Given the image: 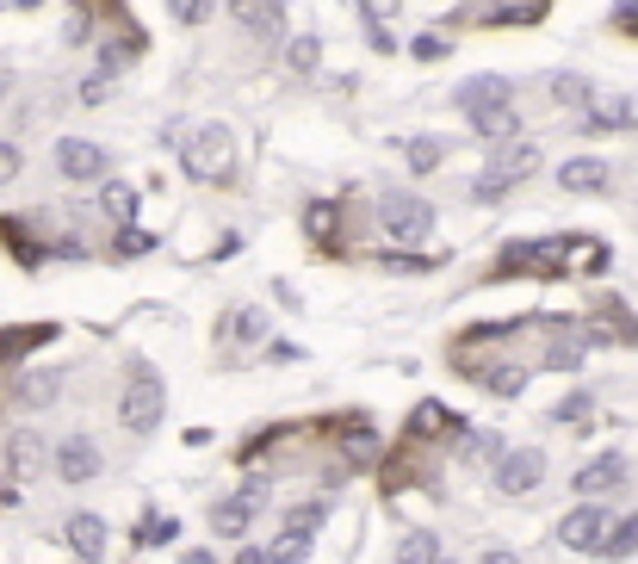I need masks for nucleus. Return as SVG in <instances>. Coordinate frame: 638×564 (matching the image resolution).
<instances>
[{
	"instance_id": "obj_3",
	"label": "nucleus",
	"mask_w": 638,
	"mask_h": 564,
	"mask_svg": "<svg viewBox=\"0 0 638 564\" xmlns=\"http://www.w3.org/2000/svg\"><path fill=\"white\" fill-rule=\"evenodd\" d=\"M378 217H385L390 242H428V236H434V205H428L422 193H385Z\"/></svg>"
},
{
	"instance_id": "obj_39",
	"label": "nucleus",
	"mask_w": 638,
	"mask_h": 564,
	"mask_svg": "<svg viewBox=\"0 0 638 564\" xmlns=\"http://www.w3.org/2000/svg\"><path fill=\"white\" fill-rule=\"evenodd\" d=\"M236 564H273L267 552H236Z\"/></svg>"
},
{
	"instance_id": "obj_32",
	"label": "nucleus",
	"mask_w": 638,
	"mask_h": 564,
	"mask_svg": "<svg viewBox=\"0 0 638 564\" xmlns=\"http://www.w3.org/2000/svg\"><path fill=\"white\" fill-rule=\"evenodd\" d=\"M360 7H366V20H372V25H390V20H397V7H404V0H360Z\"/></svg>"
},
{
	"instance_id": "obj_26",
	"label": "nucleus",
	"mask_w": 638,
	"mask_h": 564,
	"mask_svg": "<svg viewBox=\"0 0 638 564\" xmlns=\"http://www.w3.org/2000/svg\"><path fill=\"white\" fill-rule=\"evenodd\" d=\"M552 94H558V106H589V99H595V87H589V81H577V75H558V87H552Z\"/></svg>"
},
{
	"instance_id": "obj_24",
	"label": "nucleus",
	"mask_w": 638,
	"mask_h": 564,
	"mask_svg": "<svg viewBox=\"0 0 638 564\" xmlns=\"http://www.w3.org/2000/svg\"><path fill=\"white\" fill-rule=\"evenodd\" d=\"M99 205H106L118 224H131V217H136V193H131V187H118V180L106 187V193H99Z\"/></svg>"
},
{
	"instance_id": "obj_35",
	"label": "nucleus",
	"mask_w": 638,
	"mask_h": 564,
	"mask_svg": "<svg viewBox=\"0 0 638 564\" xmlns=\"http://www.w3.org/2000/svg\"><path fill=\"white\" fill-rule=\"evenodd\" d=\"M168 533H174V521H149V527H143V533H136V540H143V545H161V540H168Z\"/></svg>"
},
{
	"instance_id": "obj_36",
	"label": "nucleus",
	"mask_w": 638,
	"mask_h": 564,
	"mask_svg": "<svg viewBox=\"0 0 638 564\" xmlns=\"http://www.w3.org/2000/svg\"><path fill=\"white\" fill-rule=\"evenodd\" d=\"M143 249H155L143 230H124V242H118V254H143Z\"/></svg>"
},
{
	"instance_id": "obj_41",
	"label": "nucleus",
	"mask_w": 638,
	"mask_h": 564,
	"mask_svg": "<svg viewBox=\"0 0 638 564\" xmlns=\"http://www.w3.org/2000/svg\"><path fill=\"white\" fill-rule=\"evenodd\" d=\"M434 564H446V559H434Z\"/></svg>"
},
{
	"instance_id": "obj_15",
	"label": "nucleus",
	"mask_w": 638,
	"mask_h": 564,
	"mask_svg": "<svg viewBox=\"0 0 638 564\" xmlns=\"http://www.w3.org/2000/svg\"><path fill=\"white\" fill-rule=\"evenodd\" d=\"M62 533H69V545H75L81 559L94 564L99 552H106V521H99V515H75V521L62 527Z\"/></svg>"
},
{
	"instance_id": "obj_14",
	"label": "nucleus",
	"mask_w": 638,
	"mask_h": 564,
	"mask_svg": "<svg viewBox=\"0 0 638 564\" xmlns=\"http://www.w3.org/2000/svg\"><path fill=\"white\" fill-rule=\"evenodd\" d=\"M261 335H267V316L261 311H230L224 316V348H254V341H261Z\"/></svg>"
},
{
	"instance_id": "obj_33",
	"label": "nucleus",
	"mask_w": 638,
	"mask_h": 564,
	"mask_svg": "<svg viewBox=\"0 0 638 564\" xmlns=\"http://www.w3.org/2000/svg\"><path fill=\"white\" fill-rule=\"evenodd\" d=\"M446 50H453V44H446V38H434V32H428V38H416V57H422V62H441Z\"/></svg>"
},
{
	"instance_id": "obj_5",
	"label": "nucleus",
	"mask_w": 638,
	"mask_h": 564,
	"mask_svg": "<svg viewBox=\"0 0 638 564\" xmlns=\"http://www.w3.org/2000/svg\"><path fill=\"white\" fill-rule=\"evenodd\" d=\"M540 478H545V459L533 447L496 459V490H503V496H527V490H540Z\"/></svg>"
},
{
	"instance_id": "obj_13",
	"label": "nucleus",
	"mask_w": 638,
	"mask_h": 564,
	"mask_svg": "<svg viewBox=\"0 0 638 564\" xmlns=\"http://www.w3.org/2000/svg\"><path fill=\"white\" fill-rule=\"evenodd\" d=\"M558 187H564V193H601V187H607V161L570 156V161L558 168Z\"/></svg>"
},
{
	"instance_id": "obj_34",
	"label": "nucleus",
	"mask_w": 638,
	"mask_h": 564,
	"mask_svg": "<svg viewBox=\"0 0 638 564\" xmlns=\"http://www.w3.org/2000/svg\"><path fill=\"white\" fill-rule=\"evenodd\" d=\"M13 175H20V149H13V143H0V187H7Z\"/></svg>"
},
{
	"instance_id": "obj_10",
	"label": "nucleus",
	"mask_w": 638,
	"mask_h": 564,
	"mask_svg": "<svg viewBox=\"0 0 638 564\" xmlns=\"http://www.w3.org/2000/svg\"><path fill=\"white\" fill-rule=\"evenodd\" d=\"M261 496H267V484H249L242 496H224V503L212 508V527L217 533H249V521H254V508H261Z\"/></svg>"
},
{
	"instance_id": "obj_9",
	"label": "nucleus",
	"mask_w": 638,
	"mask_h": 564,
	"mask_svg": "<svg viewBox=\"0 0 638 564\" xmlns=\"http://www.w3.org/2000/svg\"><path fill=\"white\" fill-rule=\"evenodd\" d=\"M533 168H540V143H533V136H508V143H496V161H490V175L496 180L515 187V180L533 175Z\"/></svg>"
},
{
	"instance_id": "obj_20",
	"label": "nucleus",
	"mask_w": 638,
	"mask_h": 564,
	"mask_svg": "<svg viewBox=\"0 0 638 564\" xmlns=\"http://www.w3.org/2000/svg\"><path fill=\"white\" fill-rule=\"evenodd\" d=\"M267 559H273V564H304V559H310V533H279Z\"/></svg>"
},
{
	"instance_id": "obj_11",
	"label": "nucleus",
	"mask_w": 638,
	"mask_h": 564,
	"mask_svg": "<svg viewBox=\"0 0 638 564\" xmlns=\"http://www.w3.org/2000/svg\"><path fill=\"white\" fill-rule=\"evenodd\" d=\"M471 124H478V136L484 143H508V136H521V118H515V106L508 99H490V106H471Z\"/></svg>"
},
{
	"instance_id": "obj_18",
	"label": "nucleus",
	"mask_w": 638,
	"mask_h": 564,
	"mask_svg": "<svg viewBox=\"0 0 638 564\" xmlns=\"http://www.w3.org/2000/svg\"><path fill=\"white\" fill-rule=\"evenodd\" d=\"M490 99H508V81L503 75H478L459 87V112H471V106H490Z\"/></svg>"
},
{
	"instance_id": "obj_27",
	"label": "nucleus",
	"mask_w": 638,
	"mask_h": 564,
	"mask_svg": "<svg viewBox=\"0 0 638 564\" xmlns=\"http://www.w3.org/2000/svg\"><path fill=\"white\" fill-rule=\"evenodd\" d=\"M465 459H503V441L496 434H471L465 441Z\"/></svg>"
},
{
	"instance_id": "obj_2",
	"label": "nucleus",
	"mask_w": 638,
	"mask_h": 564,
	"mask_svg": "<svg viewBox=\"0 0 638 564\" xmlns=\"http://www.w3.org/2000/svg\"><path fill=\"white\" fill-rule=\"evenodd\" d=\"M161 416H168V385H161V372L136 367L131 385H124V397H118V422H124L131 434H155Z\"/></svg>"
},
{
	"instance_id": "obj_37",
	"label": "nucleus",
	"mask_w": 638,
	"mask_h": 564,
	"mask_svg": "<svg viewBox=\"0 0 638 564\" xmlns=\"http://www.w3.org/2000/svg\"><path fill=\"white\" fill-rule=\"evenodd\" d=\"M385 267H404V273H422L428 261H416V254H385Z\"/></svg>"
},
{
	"instance_id": "obj_23",
	"label": "nucleus",
	"mask_w": 638,
	"mask_h": 564,
	"mask_svg": "<svg viewBox=\"0 0 638 564\" xmlns=\"http://www.w3.org/2000/svg\"><path fill=\"white\" fill-rule=\"evenodd\" d=\"M404 156H409V168H416V175H428V168H441V143H428V136H409Z\"/></svg>"
},
{
	"instance_id": "obj_29",
	"label": "nucleus",
	"mask_w": 638,
	"mask_h": 564,
	"mask_svg": "<svg viewBox=\"0 0 638 564\" xmlns=\"http://www.w3.org/2000/svg\"><path fill=\"white\" fill-rule=\"evenodd\" d=\"M316 57H323V50H316V38H298V44H291V69H298V75H310V69H316Z\"/></svg>"
},
{
	"instance_id": "obj_19",
	"label": "nucleus",
	"mask_w": 638,
	"mask_h": 564,
	"mask_svg": "<svg viewBox=\"0 0 638 564\" xmlns=\"http://www.w3.org/2000/svg\"><path fill=\"white\" fill-rule=\"evenodd\" d=\"M441 559V540L434 533H409L404 545H397V564H434Z\"/></svg>"
},
{
	"instance_id": "obj_31",
	"label": "nucleus",
	"mask_w": 638,
	"mask_h": 564,
	"mask_svg": "<svg viewBox=\"0 0 638 564\" xmlns=\"http://www.w3.org/2000/svg\"><path fill=\"white\" fill-rule=\"evenodd\" d=\"M558 422H589V397H582V391H570L558 404Z\"/></svg>"
},
{
	"instance_id": "obj_17",
	"label": "nucleus",
	"mask_w": 638,
	"mask_h": 564,
	"mask_svg": "<svg viewBox=\"0 0 638 564\" xmlns=\"http://www.w3.org/2000/svg\"><path fill=\"white\" fill-rule=\"evenodd\" d=\"M633 545H638V515H626V521H607V527H601V545H595V552H601V559H626Z\"/></svg>"
},
{
	"instance_id": "obj_38",
	"label": "nucleus",
	"mask_w": 638,
	"mask_h": 564,
	"mask_svg": "<svg viewBox=\"0 0 638 564\" xmlns=\"http://www.w3.org/2000/svg\"><path fill=\"white\" fill-rule=\"evenodd\" d=\"M180 564H217V559H212V552H205V545H193V552H186V559H180Z\"/></svg>"
},
{
	"instance_id": "obj_21",
	"label": "nucleus",
	"mask_w": 638,
	"mask_h": 564,
	"mask_svg": "<svg viewBox=\"0 0 638 564\" xmlns=\"http://www.w3.org/2000/svg\"><path fill=\"white\" fill-rule=\"evenodd\" d=\"M57 385L62 379H50V372H44V379H20V404H32V409L57 404Z\"/></svg>"
},
{
	"instance_id": "obj_40",
	"label": "nucleus",
	"mask_w": 638,
	"mask_h": 564,
	"mask_svg": "<svg viewBox=\"0 0 638 564\" xmlns=\"http://www.w3.org/2000/svg\"><path fill=\"white\" fill-rule=\"evenodd\" d=\"M484 564H521L515 552H484Z\"/></svg>"
},
{
	"instance_id": "obj_8",
	"label": "nucleus",
	"mask_w": 638,
	"mask_h": 564,
	"mask_svg": "<svg viewBox=\"0 0 638 564\" xmlns=\"http://www.w3.org/2000/svg\"><path fill=\"white\" fill-rule=\"evenodd\" d=\"M57 168L69 180H99V175H106V149L87 143V136H62V143H57Z\"/></svg>"
},
{
	"instance_id": "obj_30",
	"label": "nucleus",
	"mask_w": 638,
	"mask_h": 564,
	"mask_svg": "<svg viewBox=\"0 0 638 564\" xmlns=\"http://www.w3.org/2000/svg\"><path fill=\"white\" fill-rule=\"evenodd\" d=\"M582 360V341H552L545 348V367H577Z\"/></svg>"
},
{
	"instance_id": "obj_25",
	"label": "nucleus",
	"mask_w": 638,
	"mask_h": 564,
	"mask_svg": "<svg viewBox=\"0 0 638 564\" xmlns=\"http://www.w3.org/2000/svg\"><path fill=\"white\" fill-rule=\"evenodd\" d=\"M484 385L496 391V397H521V385H527V379H521L515 367H490V372H484Z\"/></svg>"
},
{
	"instance_id": "obj_12",
	"label": "nucleus",
	"mask_w": 638,
	"mask_h": 564,
	"mask_svg": "<svg viewBox=\"0 0 638 564\" xmlns=\"http://www.w3.org/2000/svg\"><path fill=\"white\" fill-rule=\"evenodd\" d=\"M626 484V459L619 453H601V459H589V466L577 471V496H607V490Z\"/></svg>"
},
{
	"instance_id": "obj_28",
	"label": "nucleus",
	"mask_w": 638,
	"mask_h": 564,
	"mask_svg": "<svg viewBox=\"0 0 638 564\" xmlns=\"http://www.w3.org/2000/svg\"><path fill=\"white\" fill-rule=\"evenodd\" d=\"M168 13H174L180 25H198L205 13H212V0H168Z\"/></svg>"
},
{
	"instance_id": "obj_1",
	"label": "nucleus",
	"mask_w": 638,
	"mask_h": 564,
	"mask_svg": "<svg viewBox=\"0 0 638 564\" xmlns=\"http://www.w3.org/2000/svg\"><path fill=\"white\" fill-rule=\"evenodd\" d=\"M180 143V168L198 187H224L236 175V131L230 124H198V131H174Z\"/></svg>"
},
{
	"instance_id": "obj_7",
	"label": "nucleus",
	"mask_w": 638,
	"mask_h": 564,
	"mask_svg": "<svg viewBox=\"0 0 638 564\" xmlns=\"http://www.w3.org/2000/svg\"><path fill=\"white\" fill-rule=\"evenodd\" d=\"M601 527H607V515L595 508V496H582V508H570L558 521V540L570 545V552H595L601 545Z\"/></svg>"
},
{
	"instance_id": "obj_22",
	"label": "nucleus",
	"mask_w": 638,
	"mask_h": 564,
	"mask_svg": "<svg viewBox=\"0 0 638 564\" xmlns=\"http://www.w3.org/2000/svg\"><path fill=\"white\" fill-rule=\"evenodd\" d=\"M323 515H329L323 503H298V508H286V533H316V527H323Z\"/></svg>"
},
{
	"instance_id": "obj_4",
	"label": "nucleus",
	"mask_w": 638,
	"mask_h": 564,
	"mask_svg": "<svg viewBox=\"0 0 638 564\" xmlns=\"http://www.w3.org/2000/svg\"><path fill=\"white\" fill-rule=\"evenodd\" d=\"M230 20L249 38L273 44V38H286V0H230Z\"/></svg>"
},
{
	"instance_id": "obj_6",
	"label": "nucleus",
	"mask_w": 638,
	"mask_h": 564,
	"mask_svg": "<svg viewBox=\"0 0 638 564\" xmlns=\"http://www.w3.org/2000/svg\"><path fill=\"white\" fill-rule=\"evenodd\" d=\"M57 471H62V484H94L99 478V447L87 441V434H62Z\"/></svg>"
},
{
	"instance_id": "obj_16",
	"label": "nucleus",
	"mask_w": 638,
	"mask_h": 564,
	"mask_svg": "<svg viewBox=\"0 0 638 564\" xmlns=\"http://www.w3.org/2000/svg\"><path fill=\"white\" fill-rule=\"evenodd\" d=\"M619 124H633V99H595L589 112H582V131H619Z\"/></svg>"
}]
</instances>
